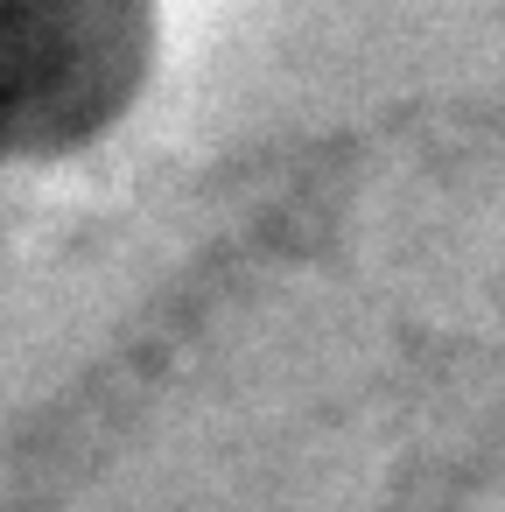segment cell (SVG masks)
<instances>
[{
  "label": "cell",
  "instance_id": "6da1fadb",
  "mask_svg": "<svg viewBox=\"0 0 505 512\" xmlns=\"http://www.w3.org/2000/svg\"><path fill=\"white\" fill-rule=\"evenodd\" d=\"M155 0H0V162L99 141L148 85Z\"/></svg>",
  "mask_w": 505,
  "mask_h": 512
}]
</instances>
